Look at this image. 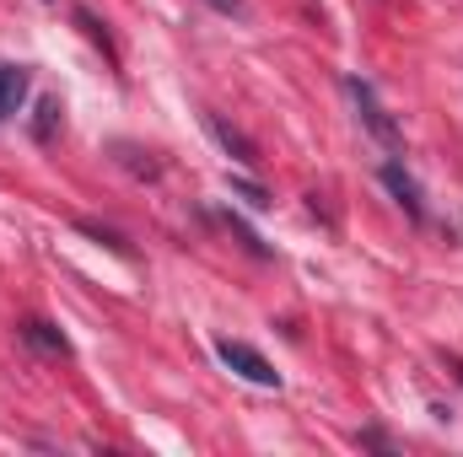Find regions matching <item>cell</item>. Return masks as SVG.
<instances>
[{
  "instance_id": "obj_1",
  "label": "cell",
  "mask_w": 463,
  "mask_h": 457,
  "mask_svg": "<svg viewBox=\"0 0 463 457\" xmlns=\"http://www.w3.org/2000/svg\"><path fill=\"white\" fill-rule=\"evenodd\" d=\"M350 103H355V114H361V124H366V135L377 140V145H388V151H399L404 145V129L388 118V108L377 103V92H372V81H361V76H350L345 81Z\"/></svg>"
},
{
  "instance_id": "obj_2",
  "label": "cell",
  "mask_w": 463,
  "mask_h": 457,
  "mask_svg": "<svg viewBox=\"0 0 463 457\" xmlns=\"http://www.w3.org/2000/svg\"><path fill=\"white\" fill-rule=\"evenodd\" d=\"M216 355L227 360L232 371L242 377V382H253V387H280V371L253 350V344H242V340H216Z\"/></svg>"
},
{
  "instance_id": "obj_3",
  "label": "cell",
  "mask_w": 463,
  "mask_h": 457,
  "mask_svg": "<svg viewBox=\"0 0 463 457\" xmlns=\"http://www.w3.org/2000/svg\"><path fill=\"white\" fill-rule=\"evenodd\" d=\"M377 178H383V189L404 205V216L420 227V221H426V194H420V183L410 178V167H404V162H383V173H377Z\"/></svg>"
},
{
  "instance_id": "obj_4",
  "label": "cell",
  "mask_w": 463,
  "mask_h": 457,
  "mask_svg": "<svg viewBox=\"0 0 463 457\" xmlns=\"http://www.w3.org/2000/svg\"><path fill=\"white\" fill-rule=\"evenodd\" d=\"M205 129H211V140H216V145L227 151L232 162H237V167L259 173V162H264V156H259V145H253V140H248V135H242L237 124H227L222 114H205Z\"/></svg>"
},
{
  "instance_id": "obj_5",
  "label": "cell",
  "mask_w": 463,
  "mask_h": 457,
  "mask_svg": "<svg viewBox=\"0 0 463 457\" xmlns=\"http://www.w3.org/2000/svg\"><path fill=\"white\" fill-rule=\"evenodd\" d=\"M27 87H33V76H27V65H0V118H11L22 108V98H27Z\"/></svg>"
},
{
  "instance_id": "obj_6",
  "label": "cell",
  "mask_w": 463,
  "mask_h": 457,
  "mask_svg": "<svg viewBox=\"0 0 463 457\" xmlns=\"http://www.w3.org/2000/svg\"><path fill=\"white\" fill-rule=\"evenodd\" d=\"M16 334H22V344H33L38 355H71V340H65V334H60L54 323H43V318H33V323H22Z\"/></svg>"
},
{
  "instance_id": "obj_7",
  "label": "cell",
  "mask_w": 463,
  "mask_h": 457,
  "mask_svg": "<svg viewBox=\"0 0 463 457\" xmlns=\"http://www.w3.org/2000/svg\"><path fill=\"white\" fill-rule=\"evenodd\" d=\"M71 22H76V27H81V33H87V38H92V43H98V49H103V54L118 65V49H114V38H109V22H103L98 11H87V5H71Z\"/></svg>"
},
{
  "instance_id": "obj_8",
  "label": "cell",
  "mask_w": 463,
  "mask_h": 457,
  "mask_svg": "<svg viewBox=\"0 0 463 457\" xmlns=\"http://www.w3.org/2000/svg\"><path fill=\"white\" fill-rule=\"evenodd\" d=\"M114 156L135 173V178H156V173H162V167L151 162V151H140V145H129V140H114Z\"/></svg>"
},
{
  "instance_id": "obj_9",
  "label": "cell",
  "mask_w": 463,
  "mask_h": 457,
  "mask_svg": "<svg viewBox=\"0 0 463 457\" xmlns=\"http://www.w3.org/2000/svg\"><path fill=\"white\" fill-rule=\"evenodd\" d=\"M60 114H65V108H60V98H43V103H38V118H33V140H38V145H49V140H54Z\"/></svg>"
},
{
  "instance_id": "obj_10",
  "label": "cell",
  "mask_w": 463,
  "mask_h": 457,
  "mask_svg": "<svg viewBox=\"0 0 463 457\" xmlns=\"http://www.w3.org/2000/svg\"><path fill=\"white\" fill-rule=\"evenodd\" d=\"M227 183H232V194H237V200H242L248 210H269V205H275V200H269V194H264V189H259L253 178H227Z\"/></svg>"
},
{
  "instance_id": "obj_11",
  "label": "cell",
  "mask_w": 463,
  "mask_h": 457,
  "mask_svg": "<svg viewBox=\"0 0 463 457\" xmlns=\"http://www.w3.org/2000/svg\"><path fill=\"white\" fill-rule=\"evenodd\" d=\"M227 227L237 231V237H242V247H248V253H253V258H269V247H264V242H259V237H253V227H248V221H242V216H232V210H227Z\"/></svg>"
},
{
  "instance_id": "obj_12",
  "label": "cell",
  "mask_w": 463,
  "mask_h": 457,
  "mask_svg": "<svg viewBox=\"0 0 463 457\" xmlns=\"http://www.w3.org/2000/svg\"><path fill=\"white\" fill-rule=\"evenodd\" d=\"M81 231H87V237H98V242H109L114 253H129V247H124V237H118V231H109V227H98V221H81Z\"/></svg>"
},
{
  "instance_id": "obj_13",
  "label": "cell",
  "mask_w": 463,
  "mask_h": 457,
  "mask_svg": "<svg viewBox=\"0 0 463 457\" xmlns=\"http://www.w3.org/2000/svg\"><path fill=\"white\" fill-rule=\"evenodd\" d=\"M205 5H211V11H222V16H237V22L248 16V0H205Z\"/></svg>"
},
{
  "instance_id": "obj_14",
  "label": "cell",
  "mask_w": 463,
  "mask_h": 457,
  "mask_svg": "<svg viewBox=\"0 0 463 457\" xmlns=\"http://www.w3.org/2000/svg\"><path fill=\"white\" fill-rule=\"evenodd\" d=\"M355 442H361V447H377V452H393V442H388V436H383V431H361V436H355Z\"/></svg>"
},
{
  "instance_id": "obj_15",
  "label": "cell",
  "mask_w": 463,
  "mask_h": 457,
  "mask_svg": "<svg viewBox=\"0 0 463 457\" xmlns=\"http://www.w3.org/2000/svg\"><path fill=\"white\" fill-rule=\"evenodd\" d=\"M448 366H453V371H458V377H463V360H458V355H453V360H448Z\"/></svg>"
}]
</instances>
